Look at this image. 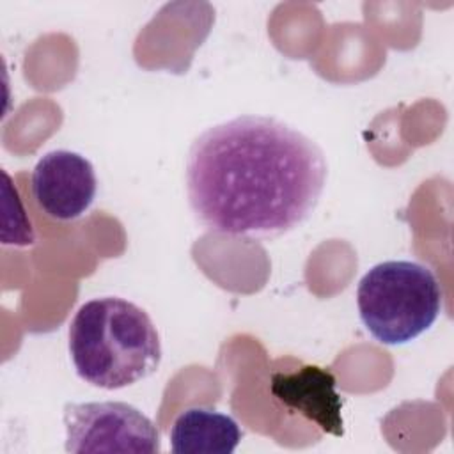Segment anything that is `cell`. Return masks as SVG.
Listing matches in <instances>:
<instances>
[{
  "label": "cell",
  "instance_id": "obj_5",
  "mask_svg": "<svg viewBox=\"0 0 454 454\" xmlns=\"http://www.w3.org/2000/svg\"><path fill=\"white\" fill-rule=\"evenodd\" d=\"M32 197L50 218L76 220L92 206L98 179L92 163L67 149H55L39 158L32 176Z\"/></svg>",
  "mask_w": 454,
  "mask_h": 454
},
{
  "label": "cell",
  "instance_id": "obj_2",
  "mask_svg": "<svg viewBox=\"0 0 454 454\" xmlns=\"http://www.w3.org/2000/svg\"><path fill=\"white\" fill-rule=\"evenodd\" d=\"M67 335L76 374L98 388L129 387L151 376L161 362L160 333L149 314L119 296L85 301Z\"/></svg>",
  "mask_w": 454,
  "mask_h": 454
},
{
  "label": "cell",
  "instance_id": "obj_3",
  "mask_svg": "<svg viewBox=\"0 0 454 454\" xmlns=\"http://www.w3.org/2000/svg\"><path fill=\"white\" fill-rule=\"evenodd\" d=\"M443 294L436 275L415 261H383L358 282L356 307L369 333L387 346L406 344L440 316Z\"/></svg>",
  "mask_w": 454,
  "mask_h": 454
},
{
  "label": "cell",
  "instance_id": "obj_1",
  "mask_svg": "<svg viewBox=\"0 0 454 454\" xmlns=\"http://www.w3.org/2000/svg\"><path fill=\"white\" fill-rule=\"evenodd\" d=\"M323 149L291 124L239 115L204 129L186 156L193 216L218 234L271 239L303 223L326 184Z\"/></svg>",
  "mask_w": 454,
  "mask_h": 454
},
{
  "label": "cell",
  "instance_id": "obj_7",
  "mask_svg": "<svg viewBox=\"0 0 454 454\" xmlns=\"http://www.w3.org/2000/svg\"><path fill=\"white\" fill-rule=\"evenodd\" d=\"M241 436V427L231 415L195 406L176 417L170 449L176 454H232Z\"/></svg>",
  "mask_w": 454,
  "mask_h": 454
},
{
  "label": "cell",
  "instance_id": "obj_4",
  "mask_svg": "<svg viewBox=\"0 0 454 454\" xmlns=\"http://www.w3.org/2000/svg\"><path fill=\"white\" fill-rule=\"evenodd\" d=\"M62 420L67 452H160L154 422L122 401L67 403Z\"/></svg>",
  "mask_w": 454,
  "mask_h": 454
},
{
  "label": "cell",
  "instance_id": "obj_6",
  "mask_svg": "<svg viewBox=\"0 0 454 454\" xmlns=\"http://www.w3.org/2000/svg\"><path fill=\"white\" fill-rule=\"evenodd\" d=\"M335 376L317 365H303L294 372H275L271 394L293 413H300L333 436L344 434L342 399L335 390Z\"/></svg>",
  "mask_w": 454,
  "mask_h": 454
}]
</instances>
